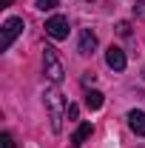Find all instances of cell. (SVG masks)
Wrapping results in <instances>:
<instances>
[{
  "label": "cell",
  "instance_id": "obj_1",
  "mask_svg": "<svg viewBox=\"0 0 145 148\" xmlns=\"http://www.w3.org/2000/svg\"><path fill=\"white\" fill-rule=\"evenodd\" d=\"M46 108H49V120H51V131H60L63 128V114H66V100L57 88H49L46 91Z\"/></svg>",
  "mask_w": 145,
  "mask_h": 148
},
{
  "label": "cell",
  "instance_id": "obj_2",
  "mask_svg": "<svg viewBox=\"0 0 145 148\" xmlns=\"http://www.w3.org/2000/svg\"><path fill=\"white\" fill-rule=\"evenodd\" d=\"M43 69H46V77H49L54 86H57V83H63L66 69H63V63H60V57H57V51L51 49V46L43 49Z\"/></svg>",
  "mask_w": 145,
  "mask_h": 148
},
{
  "label": "cell",
  "instance_id": "obj_3",
  "mask_svg": "<svg viewBox=\"0 0 145 148\" xmlns=\"http://www.w3.org/2000/svg\"><path fill=\"white\" fill-rule=\"evenodd\" d=\"M26 26H23V17H9L3 23V40H0V51H9L12 49V43L17 40V34L23 32Z\"/></svg>",
  "mask_w": 145,
  "mask_h": 148
},
{
  "label": "cell",
  "instance_id": "obj_4",
  "mask_svg": "<svg viewBox=\"0 0 145 148\" xmlns=\"http://www.w3.org/2000/svg\"><path fill=\"white\" fill-rule=\"evenodd\" d=\"M46 34L51 37V40H66L68 37V17H63V14L49 17L46 20Z\"/></svg>",
  "mask_w": 145,
  "mask_h": 148
},
{
  "label": "cell",
  "instance_id": "obj_5",
  "mask_svg": "<svg viewBox=\"0 0 145 148\" xmlns=\"http://www.w3.org/2000/svg\"><path fill=\"white\" fill-rule=\"evenodd\" d=\"M105 63H108L114 71H122V69H125V51L117 49V46H111L108 51H105Z\"/></svg>",
  "mask_w": 145,
  "mask_h": 148
},
{
  "label": "cell",
  "instance_id": "obj_6",
  "mask_svg": "<svg viewBox=\"0 0 145 148\" xmlns=\"http://www.w3.org/2000/svg\"><path fill=\"white\" fill-rule=\"evenodd\" d=\"M94 49H97V34H94L91 29H85V32L80 34V46H77V51H80V54H91Z\"/></svg>",
  "mask_w": 145,
  "mask_h": 148
},
{
  "label": "cell",
  "instance_id": "obj_7",
  "mask_svg": "<svg viewBox=\"0 0 145 148\" xmlns=\"http://www.w3.org/2000/svg\"><path fill=\"white\" fill-rule=\"evenodd\" d=\"M128 125L137 137H145V114L142 111H128Z\"/></svg>",
  "mask_w": 145,
  "mask_h": 148
},
{
  "label": "cell",
  "instance_id": "obj_8",
  "mask_svg": "<svg viewBox=\"0 0 145 148\" xmlns=\"http://www.w3.org/2000/svg\"><path fill=\"white\" fill-rule=\"evenodd\" d=\"M91 131H94V128H91V123H83V125L71 134V148H80V145L91 137Z\"/></svg>",
  "mask_w": 145,
  "mask_h": 148
},
{
  "label": "cell",
  "instance_id": "obj_9",
  "mask_svg": "<svg viewBox=\"0 0 145 148\" xmlns=\"http://www.w3.org/2000/svg\"><path fill=\"white\" fill-rule=\"evenodd\" d=\"M103 103H105L103 91H97V88L85 91V108H91V111H100V108H103Z\"/></svg>",
  "mask_w": 145,
  "mask_h": 148
},
{
  "label": "cell",
  "instance_id": "obj_10",
  "mask_svg": "<svg viewBox=\"0 0 145 148\" xmlns=\"http://www.w3.org/2000/svg\"><path fill=\"white\" fill-rule=\"evenodd\" d=\"M60 0H37V9H43V12H51Z\"/></svg>",
  "mask_w": 145,
  "mask_h": 148
},
{
  "label": "cell",
  "instance_id": "obj_11",
  "mask_svg": "<svg viewBox=\"0 0 145 148\" xmlns=\"http://www.w3.org/2000/svg\"><path fill=\"white\" fill-rule=\"evenodd\" d=\"M117 34H120V37H128V34H131V23H125V20L117 23Z\"/></svg>",
  "mask_w": 145,
  "mask_h": 148
},
{
  "label": "cell",
  "instance_id": "obj_12",
  "mask_svg": "<svg viewBox=\"0 0 145 148\" xmlns=\"http://www.w3.org/2000/svg\"><path fill=\"white\" fill-rule=\"evenodd\" d=\"M0 148H14V137L12 134H3L0 137Z\"/></svg>",
  "mask_w": 145,
  "mask_h": 148
},
{
  "label": "cell",
  "instance_id": "obj_13",
  "mask_svg": "<svg viewBox=\"0 0 145 148\" xmlns=\"http://www.w3.org/2000/svg\"><path fill=\"white\" fill-rule=\"evenodd\" d=\"M77 114H80L77 106H68V108H66V117H68V120H77Z\"/></svg>",
  "mask_w": 145,
  "mask_h": 148
},
{
  "label": "cell",
  "instance_id": "obj_14",
  "mask_svg": "<svg viewBox=\"0 0 145 148\" xmlns=\"http://www.w3.org/2000/svg\"><path fill=\"white\" fill-rule=\"evenodd\" d=\"M83 83H85V86H88V83H94V74L85 71V74H83Z\"/></svg>",
  "mask_w": 145,
  "mask_h": 148
},
{
  "label": "cell",
  "instance_id": "obj_15",
  "mask_svg": "<svg viewBox=\"0 0 145 148\" xmlns=\"http://www.w3.org/2000/svg\"><path fill=\"white\" fill-rule=\"evenodd\" d=\"M134 12H137V14H145V3H137V6H134Z\"/></svg>",
  "mask_w": 145,
  "mask_h": 148
},
{
  "label": "cell",
  "instance_id": "obj_16",
  "mask_svg": "<svg viewBox=\"0 0 145 148\" xmlns=\"http://www.w3.org/2000/svg\"><path fill=\"white\" fill-rule=\"evenodd\" d=\"M12 3H14V0H0V9H9Z\"/></svg>",
  "mask_w": 145,
  "mask_h": 148
}]
</instances>
